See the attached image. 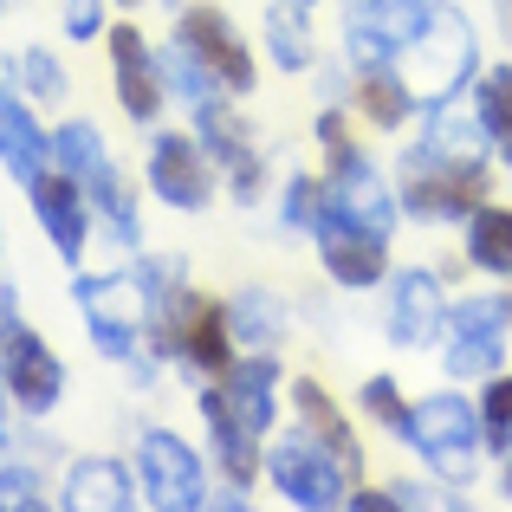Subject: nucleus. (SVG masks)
<instances>
[{
  "label": "nucleus",
  "instance_id": "nucleus-1",
  "mask_svg": "<svg viewBox=\"0 0 512 512\" xmlns=\"http://www.w3.org/2000/svg\"><path fill=\"white\" fill-rule=\"evenodd\" d=\"M402 448L422 454V467L448 487H467L480 474V454H487V428H480V409L467 396H422L409 402V422H402Z\"/></svg>",
  "mask_w": 512,
  "mask_h": 512
},
{
  "label": "nucleus",
  "instance_id": "nucleus-2",
  "mask_svg": "<svg viewBox=\"0 0 512 512\" xmlns=\"http://www.w3.org/2000/svg\"><path fill=\"white\" fill-rule=\"evenodd\" d=\"M396 72L409 78V91L422 104L461 98L467 78H480V39H474V26H467V13L461 7H435V20H428L422 39L402 52Z\"/></svg>",
  "mask_w": 512,
  "mask_h": 512
},
{
  "label": "nucleus",
  "instance_id": "nucleus-3",
  "mask_svg": "<svg viewBox=\"0 0 512 512\" xmlns=\"http://www.w3.org/2000/svg\"><path fill=\"white\" fill-rule=\"evenodd\" d=\"M441 370L454 383H487L493 370H506L512 344V292H480V299L448 305V331H441Z\"/></svg>",
  "mask_w": 512,
  "mask_h": 512
},
{
  "label": "nucleus",
  "instance_id": "nucleus-4",
  "mask_svg": "<svg viewBox=\"0 0 512 512\" xmlns=\"http://www.w3.org/2000/svg\"><path fill=\"white\" fill-rule=\"evenodd\" d=\"M396 201H402V214H415V221H467V214L487 201V163H448V156L409 143Z\"/></svg>",
  "mask_w": 512,
  "mask_h": 512
},
{
  "label": "nucleus",
  "instance_id": "nucleus-5",
  "mask_svg": "<svg viewBox=\"0 0 512 512\" xmlns=\"http://www.w3.org/2000/svg\"><path fill=\"white\" fill-rule=\"evenodd\" d=\"M266 474H273V487L286 493V506H305V512L350 506V487H357V474H350V467L325 448V441L305 435V428H292L286 441H273V454H266Z\"/></svg>",
  "mask_w": 512,
  "mask_h": 512
},
{
  "label": "nucleus",
  "instance_id": "nucleus-6",
  "mask_svg": "<svg viewBox=\"0 0 512 512\" xmlns=\"http://www.w3.org/2000/svg\"><path fill=\"white\" fill-rule=\"evenodd\" d=\"M72 299H78V312H85V325H91V344H98L104 357H117L137 376H150V357H143L150 312H143L137 279H78Z\"/></svg>",
  "mask_w": 512,
  "mask_h": 512
},
{
  "label": "nucleus",
  "instance_id": "nucleus-7",
  "mask_svg": "<svg viewBox=\"0 0 512 512\" xmlns=\"http://www.w3.org/2000/svg\"><path fill=\"white\" fill-rule=\"evenodd\" d=\"M441 0H357L344 20V59L357 72L376 65H402V52L422 39V26L435 20Z\"/></svg>",
  "mask_w": 512,
  "mask_h": 512
},
{
  "label": "nucleus",
  "instance_id": "nucleus-8",
  "mask_svg": "<svg viewBox=\"0 0 512 512\" xmlns=\"http://www.w3.org/2000/svg\"><path fill=\"white\" fill-rule=\"evenodd\" d=\"M137 487H143V500L163 506V512L208 506V480H201L195 448H188L182 435H169V428H143V441H137Z\"/></svg>",
  "mask_w": 512,
  "mask_h": 512
},
{
  "label": "nucleus",
  "instance_id": "nucleus-9",
  "mask_svg": "<svg viewBox=\"0 0 512 512\" xmlns=\"http://www.w3.org/2000/svg\"><path fill=\"white\" fill-rule=\"evenodd\" d=\"M441 331H448V292H441V273L402 266V273L389 279V344L428 350Z\"/></svg>",
  "mask_w": 512,
  "mask_h": 512
},
{
  "label": "nucleus",
  "instance_id": "nucleus-10",
  "mask_svg": "<svg viewBox=\"0 0 512 512\" xmlns=\"http://www.w3.org/2000/svg\"><path fill=\"white\" fill-rule=\"evenodd\" d=\"M175 39H188V52H195V59L208 65L214 78H221L227 98L253 91V52H247V39L227 26V13H221V7H188V13H182V26H175Z\"/></svg>",
  "mask_w": 512,
  "mask_h": 512
},
{
  "label": "nucleus",
  "instance_id": "nucleus-11",
  "mask_svg": "<svg viewBox=\"0 0 512 512\" xmlns=\"http://www.w3.org/2000/svg\"><path fill=\"white\" fill-rule=\"evenodd\" d=\"M150 188L169 208H208L214 201V156L182 130H163L150 143Z\"/></svg>",
  "mask_w": 512,
  "mask_h": 512
},
{
  "label": "nucleus",
  "instance_id": "nucleus-12",
  "mask_svg": "<svg viewBox=\"0 0 512 512\" xmlns=\"http://www.w3.org/2000/svg\"><path fill=\"white\" fill-rule=\"evenodd\" d=\"M312 240H318V260H325V273L338 279L344 292L383 286V273H389V234L357 227V221H318Z\"/></svg>",
  "mask_w": 512,
  "mask_h": 512
},
{
  "label": "nucleus",
  "instance_id": "nucleus-13",
  "mask_svg": "<svg viewBox=\"0 0 512 512\" xmlns=\"http://www.w3.org/2000/svg\"><path fill=\"white\" fill-rule=\"evenodd\" d=\"M234 350L240 344H234V325H227V305L188 292L182 318H175V331H169V357H182L188 370H201V376H227L234 370Z\"/></svg>",
  "mask_w": 512,
  "mask_h": 512
},
{
  "label": "nucleus",
  "instance_id": "nucleus-14",
  "mask_svg": "<svg viewBox=\"0 0 512 512\" xmlns=\"http://www.w3.org/2000/svg\"><path fill=\"white\" fill-rule=\"evenodd\" d=\"M0 376H7L13 402H20V409H33V415H46L52 402L65 396V363L52 357V350L39 344L26 325H13L7 344H0Z\"/></svg>",
  "mask_w": 512,
  "mask_h": 512
},
{
  "label": "nucleus",
  "instance_id": "nucleus-15",
  "mask_svg": "<svg viewBox=\"0 0 512 512\" xmlns=\"http://www.w3.org/2000/svg\"><path fill=\"white\" fill-rule=\"evenodd\" d=\"M111 72H117V104L130 124H156L163 111V59L143 46L137 26H111Z\"/></svg>",
  "mask_w": 512,
  "mask_h": 512
},
{
  "label": "nucleus",
  "instance_id": "nucleus-16",
  "mask_svg": "<svg viewBox=\"0 0 512 512\" xmlns=\"http://www.w3.org/2000/svg\"><path fill=\"white\" fill-rule=\"evenodd\" d=\"M26 195H33V214H39V227L52 234V247H59L65 260H78V253H85V234H91L85 182H78V175H46V169H39L33 182H26Z\"/></svg>",
  "mask_w": 512,
  "mask_h": 512
},
{
  "label": "nucleus",
  "instance_id": "nucleus-17",
  "mask_svg": "<svg viewBox=\"0 0 512 512\" xmlns=\"http://www.w3.org/2000/svg\"><path fill=\"white\" fill-rule=\"evenodd\" d=\"M195 124H201V137H195V143L227 169V182H234V201H253V195H260V156H253V143H247V124H240V117L227 111L221 98L201 104Z\"/></svg>",
  "mask_w": 512,
  "mask_h": 512
},
{
  "label": "nucleus",
  "instance_id": "nucleus-18",
  "mask_svg": "<svg viewBox=\"0 0 512 512\" xmlns=\"http://www.w3.org/2000/svg\"><path fill=\"white\" fill-rule=\"evenodd\" d=\"M137 480H130V467L124 461H111V454H91V461H78L72 474H65V506L72 512H91V506H104V512H130L137 506Z\"/></svg>",
  "mask_w": 512,
  "mask_h": 512
},
{
  "label": "nucleus",
  "instance_id": "nucleus-19",
  "mask_svg": "<svg viewBox=\"0 0 512 512\" xmlns=\"http://www.w3.org/2000/svg\"><path fill=\"white\" fill-rule=\"evenodd\" d=\"M201 415H208V441H214V454H221V467H227V480L234 487H253V474H260V454H253V428L234 415V402L221 396V383L214 389H201Z\"/></svg>",
  "mask_w": 512,
  "mask_h": 512
},
{
  "label": "nucleus",
  "instance_id": "nucleus-20",
  "mask_svg": "<svg viewBox=\"0 0 512 512\" xmlns=\"http://www.w3.org/2000/svg\"><path fill=\"white\" fill-rule=\"evenodd\" d=\"M214 383H221V396L234 402V415L253 428V435H266V428H273V383H279L273 350H247V363H234V370L214 376Z\"/></svg>",
  "mask_w": 512,
  "mask_h": 512
},
{
  "label": "nucleus",
  "instance_id": "nucleus-21",
  "mask_svg": "<svg viewBox=\"0 0 512 512\" xmlns=\"http://www.w3.org/2000/svg\"><path fill=\"white\" fill-rule=\"evenodd\" d=\"M292 409H299V428L312 441H325L331 454L350 467V474H363V448H357V435H350V422H344V409L325 396V383H312V376H299L292 383Z\"/></svg>",
  "mask_w": 512,
  "mask_h": 512
},
{
  "label": "nucleus",
  "instance_id": "nucleus-22",
  "mask_svg": "<svg viewBox=\"0 0 512 512\" xmlns=\"http://www.w3.org/2000/svg\"><path fill=\"white\" fill-rule=\"evenodd\" d=\"M461 227H467V266H480L487 279L512 286V208L506 201H480Z\"/></svg>",
  "mask_w": 512,
  "mask_h": 512
},
{
  "label": "nucleus",
  "instance_id": "nucleus-23",
  "mask_svg": "<svg viewBox=\"0 0 512 512\" xmlns=\"http://www.w3.org/2000/svg\"><path fill=\"white\" fill-rule=\"evenodd\" d=\"M357 111L370 117L376 130H402L415 111H422V98L409 91V78H402L396 65H376V72L357 78Z\"/></svg>",
  "mask_w": 512,
  "mask_h": 512
},
{
  "label": "nucleus",
  "instance_id": "nucleus-24",
  "mask_svg": "<svg viewBox=\"0 0 512 512\" xmlns=\"http://www.w3.org/2000/svg\"><path fill=\"white\" fill-rule=\"evenodd\" d=\"M227 325H234V344L240 350H273L286 338V312H279V299L266 286H247L227 299Z\"/></svg>",
  "mask_w": 512,
  "mask_h": 512
},
{
  "label": "nucleus",
  "instance_id": "nucleus-25",
  "mask_svg": "<svg viewBox=\"0 0 512 512\" xmlns=\"http://www.w3.org/2000/svg\"><path fill=\"white\" fill-rule=\"evenodd\" d=\"M474 111H480V124H487L493 156L512 169V59H500V65H487V72H480Z\"/></svg>",
  "mask_w": 512,
  "mask_h": 512
},
{
  "label": "nucleus",
  "instance_id": "nucleus-26",
  "mask_svg": "<svg viewBox=\"0 0 512 512\" xmlns=\"http://www.w3.org/2000/svg\"><path fill=\"white\" fill-rule=\"evenodd\" d=\"M0 163L13 169V182H33V175L46 169V137H39V124L7 91H0Z\"/></svg>",
  "mask_w": 512,
  "mask_h": 512
},
{
  "label": "nucleus",
  "instance_id": "nucleus-27",
  "mask_svg": "<svg viewBox=\"0 0 512 512\" xmlns=\"http://www.w3.org/2000/svg\"><path fill=\"white\" fill-rule=\"evenodd\" d=\"M156 59H163V85H169L175 98L188 104V111H201V104L227 98V91H221V78H214L208 65H201L195 52H188V39H175V46H169V52H156Z\"/></svg>",
  "mask_w": 512,
  "mask_h": 512
},
{
  "label": "nucleus",
  "instance_id": "nucleus-28",
  "mask_svg": "<svg viewBox=\"0 0 512 512\" xmlns=\"http://www.w3.org/2000/svg\"><path fill=\"white\" fill-rule=\"evenodd\" d=\"M266 46H273V59L286 65V72H305V65H312V33H305V7L279 0V7L266 13Z\"/></svg>",
  "mask_w": 512,
  "mask_h": 512
},
{
  "label": "nucleus",
  "instance_id": "nucleus-29",
  "mask_svg": "<svg viewBox=\"0 0 512 512\" xmlns=\"http://www.w3.org/2000/svg\"><path fill=\"white\" fill-rule=\"evenodd\" d=\"M52 150H59V169H65V175H78V182H91V175L111 169V163H104V137H98V124H65Z\"/></svg>",
  "mask_w": 512,
  "mask_h": 512
},
{
  "label": "nucleus",
  "instance_id": "nucleus-30",
  "mask_svg": "<svg viewBox=\"0 0 512 512\" xmlns=\"http://www.w3.org/2000/svg\"><path fill=\"white\" fill-rule=\"evenodd\" d=\"M91 201H98V214H104V227H111V240H117V247H130V240H137V214H130V188L117 182V169L91 175Z\"/></svg>",
  "mask_w": 512,
  "mask_h": 512
},
{
  "label": "nucleus",
  "instance_id": "nucleus-31",
  "mask_svg": "<svg viewBox=\"0 0 512 512\" xmlns=\"http://www.w3.org/2000/svg\"><path fill=\"white\" fill-rule=\"evenodd\" d=\"M480 428H487V448L500 454L512 448V370L487 376V396H480Z\"/></svg>",
  "mask_w": 512,
  "mask_h": 512
},
{
  "label": "nucleus",
  "instance_id": "nucleus-32",
  "mask_svg": "<svg viewBox=\"0 0 512 512\" xmlns=\"http://www.w3.org/2000/svg\"><path fill=\"white\" fill-rule=\"evenodd\" d=\"M318 214H325V175H292L286 182V227L292 234H318Z\"/></svg>",
  "mask_w": 512,
  "mask_h": 512
},
{
  "label": "nucleus",
  "instance_id": "nucleus-33",
  "mask_svg": "<svg viewBox=\"0 0 512 512\" xmlns=\"http://www.w3.org/2000/svg\"><path fill=\"white\" fill-rule=\"evenodd\" d=\"M363 409H370L389 435H402V422H409V402H402V389L389 383V376H370V383H363Z\"/></svg>",
  "mask_w": 512,
  "mask_h": 512
},
{
  "label": "nucleus",
  "instance_id": "nucleus-34",
  "mask_svg": "<svg viewBox=\"0 0 512 512\" xmlns=\"http://www.w3.org/2000/svg\"><path fill=\"white\" fill-rule=\"evenodd\" d=\"M46 506V487H39L33 467H7L0 474V512H39Z\"/></svg>",
  "mask_w": 512,
  "mask_h": 512
},
{
  "label": "nucleus",
  "instance_id": "nucleus-35",
  "mask_svg": "<svg viewBox=\"0 0 512 512\" xmlns=\"http://www.w3.org/2000/svg\"><path fill=\"white\" fill-rule=\"evenodd\" d=\"M20 72H26V91H33L39 104H59L65 98V72H59V59H52V52H26Z\"/></svg>",
  "mask_w": 512,
  "mask_h": 512
},
{
  "label": "nucleus",
  "instance_id": "nucleus-36",
  "mask_svg": "<svg viewBox=\"0 0 512 512\" xmlns=\"http://www.w3.org/2000/svg\"><path fill=\"white\" fill-rule=\"evenodd\" d=\"M65 33H72V39L111 33V26H104V0H65Z\"/></svg>",
  "mask_w": 512,
  "mask_h": 512
},
{
  "label": "nucleus",
  "instance_id": "nucleus-37",
  "mask_svg": "<svg viewBox=\"0 0 512 512\" xmlns=\"http://www.w3.org/2000/svg\"><path fill=\"white\" fill-rule=\"evenodd\" d=\"M500 493L512 500V448H500Z\"/></svg>",
  "mask_w": 512,
  "mask_h": 512
},
{
  "label": "nucleus",
  "instance_id": "nucleus-38",
  "mask_svg": "<svg viewBox=\"0 0 512 512\" xmlns=\"http://www.w3.org/2000/svg\"><path fill=\"white\" fill-rule=\"evenodd\" d=\"M493 13H500V26L512 33V0H493Z\"/></svg>",
  "mask_w": 512,
  "mask_h": 512
},
{
  "label": "nucleus",
  "instance_id": "nucleus-39",
  "mask_svg": "<svg viewBox=\"0 0 512 512\" xmlns=\"http://www.w3.org/2000/svg\"><path fill=\"white\" fill-rule=\"evenodd\" d=\"M292 7H312V0H292Z\"/></svg>",
  "mask_w": 512,
  "mask_h": 512
},
{
  "label": "nucleus",
  "instance_id": "nucleus-40",
  "mask_svg": "<svg viewBox=\"0 0 512 512\" xmlns=\"http://www.w3.org/2000/svg\"><path fill=\"white\" fill-rule=\"evenodd\" d=\"M124 7H143V0H124Z\"/></svg>",
  "mask_w": 512,
  "mask_h": 512
}]
</instances>
